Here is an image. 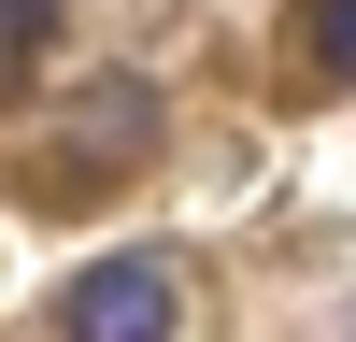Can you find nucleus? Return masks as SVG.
I'll list each match as a JSON object with an SVG mask.
<instances>
[{"mask_svg": "<svg viewBox=\"0 0 356 342\" xmlns=\"http://www.w3.org/2000/svg\"><path fill=\"white\" fill-rule=\"evenodd\" d=\"M186 328V271L171 256H100L57 285V342H171Z\"/></svg>", "mask_w": 356, "mask_h": 342, "instance_id": "nucleus-1", "label": "nucleus"}, {"mask_svg": "<svg viewBox=\"0 0 356 342\" xmlns=\"http://www.w3.org/2000/svg\"><path fill=\"white\" fill-rule=\"evenodd\" d=\"M300 72L314 86H356V0H300Z\"/></svg>", "mask_w": 356, "mask_h": 342, "instance_id": "nucleus-2", "label": "nucleus"}, {"mask_svg": "<svg viewBox=\"0 0 356 342\" xmlns=\"http://www.w3.org/2000/svg\"><path fill=\"white\" fill-rule=\"evenodd\" d=\"M43 28H57V0H0V72H15V57H43Z\"/></svg>", "mask_w": 356, "mask_h": 342, "instance_id": "nucleus-3", "label": "nucleus"}]
</instances>
